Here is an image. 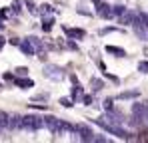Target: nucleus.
I'll return each instance as SVG.
<instances>
[{
  "instance_id": "1",
  "label": "nucleus",
  "mask_w": 148,
  "mask_h": 143,
  "mask_svg": "<svg viewBox=\"0 0 148 143\" xmlns=\"http://www.w3.org/2000/svg\"><path fill=\"white\" fill-rule=\"evenodd\" d=\"M146 113H148V109L144 103H134L132 105V119H130V123L136 125V127L146 125Z\"/></svg>"
},
{
  "instance_id": "2",
  "label": "nucleus",
  "mask_w": 148,
  "mask_h": 143,
  "mask_svg": "<svg viewBox=\"0 0 148 143\" xmlns=\"http://www.w3.org/2000/svg\"><path fill=\"white\" fill-rule=\"evenodd\" d=\"M42 127H44V121L38 115H26V117H22V129L36 131V129H42Z\"/></svg>"
},
{
  "instance_id": "3",
  "label": "nucleus",
  "mask_w": 148,
  "mask_h": 143,
  "mask_svg": "<svg viewBox=\"0 0 148 143\" xmlns=\"http://www.w3.org/2000/svg\"><path fill=\"white\" fill-rule=\"evenodd\" d=\"M96 123H98L104 131H108V133H112V135H116V137H120V139H128V133L124 131L120 125H110V123H104V121H100V119H96Z\"/></svg>"
},
{
  "instance_id": "4",
  "label": "nucleus",
  "mask_w": 148,
  "mask_h": 143,
  "mask_svg": "<svg viewBox=\"0 0 148 143\" xmlns=\"http://www.w3.org/2000/svg\"><path fill=\"white\" fill-rule=\"evenodd\" d=\"M74 133H78V139L82 141H94V131L88 125H74Z\"/></svg>"
},
{
  "instance_id": "5",
  "label": "nucleus",
  "mask_w": 148,
  "mask_h": 143,
  "mask_svg": "<svg viewBox=\"0 0 148 143\" xmlns=\"http://www.w3.org/2000/svg\"><path fill=\"white\" fill-rule=\"evenodd\" d=\"M44 121V127L48 129L50 133H54V135H60V119L54 117V115H46V117H42Z\"/></svg>"
},
{
  "instance_id": "6",
  "label": "nucleus",
  "mask_w": 148,
  "mask_h": 143,
  "mask_svg": "<svg viewBox=\"0 0 148 143\" xmlns=\"http://www.w3.org/2000/svg\"><path fill=\"white\" fill-rule=\"evenodd\" d=\"M44 76H46L48 80L60 82V80L64 78V72H62V68H58V66H52V64H48V66H44Z\"/></svg>"
},
{
  "instance_id": "7",
  "label": "nucleus",
  "mask_w": 148,
  "mask_h": 143,
  "mask_svg": "<svg viewBox=\"0 0 148 143\" xmlns=\"http://www.w3.org/2000/svg\"><path fill=\"white\" fill-rule=\"evenodd\" d=\"M138 20V12H128V10H124L122 14H120V24H136Z\"/></svg>"
},
{
  "instance_id": "8",
  "label": "nucleus",
  "mask_w": 148,
  "mask_h": 143,
  "mask_svg": "<svg viewBox=\"0 0 148 143\" xmlns=\"http://www.w3.org/2000/svg\"><path fill=\"white\" fill-rule=\"evenodd\" d=\"M96 12H98V16H102V18H112V16H114L112 6H108V4H104V2H98Z\"/></svg>"
},
{
  "instance_id": "9",
  "label": "nucleus",
  "mask_w": 148,
  "mask_h": 143,
  "mask_svg": "<svg viewBox=\"0 0 148 143\" xmlns=\"http://www.w3.org/2000/svg\"><path fill=\"white\" fill-rule=\"evenodd\" d=\"M64 32H66L68 38H78V40L86 36V32H84L82 28H64Z\"/></svg>"
},
{
  "instance_id": "10",
  "label": "nucleus",
  "mask_w": 148,
  "mask_h": 143,
  "mask_svg": "<svg viewBox=\"0 0 148 143\" xmlns=\"http://www.w3.org/2000/svg\"><path fill=\"white\" fill-rule=\"evenodd\" d=\"M8 129H22V117L20 115H8Z\"/></svg>"
},
{
  "instance_id": "11",
  "label": "nucleus",
  "mask_w": 148,
  "mask_h": 143,
  "mask_svg": "<svg viewBox=\"0 0 148 143\" xmlns=\"http://www.w3.org/2000/svg\"><path fill=\"white\" fill-rule=\"evenodd\" d=\"M18 48L22 50V54H26V56H34V54H36L34 46H32L28 40H22V42H18Z\"/></svg>"
},
{
  "instance_id": "12",
  "label": "nucleus",
  "mask_w": 148,
  "mask_h": 143,
  "mask_svg": "<svg viewBox=\"0 0 148 143\" xmlns=\"http://www.w3.org/2000/svg\"><path fill=\"white\" fill-rule=\"evenodd\" d=\"M106 52L112 54V56H116V58H124V56H126V52L118 46H106Z\"/></svg>"
},
{
  "instance_id": "13",
  "label": "nucleus",
  "mask_w": 148,
  "mask_h": 143,
  "mask_svg": "<svg viewBox=\"0 0 148 143\" xmlns=\"http://www.w3.org/2000/svg\"><path fill=\"white\" fill-rule=\"evenodd\" d=\"M16 86H20L22 90H28V88H32V86H34V82H32V80H28V78H22V80H16Z\"/></svg>"
},
{
  "instance_id": "14",
  "label": "nucleus",
  "mask_w": 148,
  "mask_h": 143,
  "mask_svg": "<svg viewBox=\"0 0 148 143\" xmlns=\"http://www.w3.org/2000/svg\"><path fill=\"white\" fill-rule=\"evenodd\" d=\"M136 28V34H138V38H142V40H148V28L146 26H134Z\"/></svg>"
},
{
  "instance_id": "15",
  "label": "nucleus",
  "mask_w": 148,
  "mask_h": 143,
  "mask_svg": "<svg viewBox=\"0 0 148 143\" xmlns=\"http://www.w3.org/2000/svg\"><path fill=\"white\" fill-rule=\"evenodd\" d=\"M0 129H8V113L0 111Z\"/></svg>"
},
{
  "instance_id": "16",
  "label": "nucleus",
  "mask_w": 148,
  "mask_h": 143,
  "mask_svg": "<svg viewBox=\"0 0 148 143\" xmlns=\"http://www.w3.org/2000/svg\"><path fill=\"white\" fill-rule=\"evenodd\" d=\"M118 97H120V99H132V97H138V92H136V90H132V92H122Z\"/></svg>"
},
{
  "instance_id": "17",
  "label": "nucleus",
  "mask_w": 148,
  "mask_h": 143,
  "mask_svg": "<svg viewBox=\"0 0 148 143\" xmlns=\"http://www.w3.org/2000/svg\"><path fill=\"white\" fill-rule=\"evenodd\" d=\"M82 88H80V86H78V84H74V90H72V99H80V97H82Z\"/></svg>"
},
{
  "instance_id": "18",
  "label": "nucleus",
  "mask_w": 148,
  "mask_h": 143,
  "mask_svg": "<svg viewBox=\"0 0 148 143\" xmlns=\"http://www.w3.org/2000/svg\"><path fill=\"white\" fill-rule=\"evenodd\" d=\"M32 46H34V50H42V42L38 40V38H34V36H30V38H26Z\"/></svg>"
},
{
  "instance_id": "19",
  "label": "nucleus",
  "mask_w": 148,
  "mask_h": 143,
  "mask_svg": "<svg viewBox=\"0 0 148 143\" xmlns=\"http://www.w3.org/2000/svg\"><path fill=\"white\" fill-rule=\"evenodd\" d=\"M90 86H92V90H94V92L102 90V82H100V80H96V78H92V80H90Z\"/></svg>"
},
{
  "instance_id": "20",
  "label": "nucleus",
  "mask_w": 148,
  "mask_h": 143,
  "mask_svg": "<svg viewBox=\"0 0 148 143\" xmlns=\"http://www.w3.org/2000/svg\"><path fill=\"white\" fill-rule=\"evenodd\" d=\"M80 99H82L84 105H92V103H94V97H92V95H82Z\"/></svg>"
},
{
  "instance_id": "21",
  "label": "nucleus",
  "mask_w": 148,
  "mask_h": 143,
  "mask_svg": "<svg viewBox=\"0 0 148 143\" xmlns=\"http://www.w3.org/2000/svg\"><path fill=\"white\" fill-rule=\"evenodd\" d=\"M138 72H142V74H148V62H146V60L138 64Z\"/></svg>"
},
{
  "instance_id": "22",
  "label": "nucleus",
  "mask_w": 148,
  "mask_h": 143,
  "mask_svg": "<svg viewBox=\"0 0 148 143\" xmlns=\"http://www.w3.org/2000/svg\"><path fill=\"white\" fill-rule=\"evenodd\" d=\"M124 10H126V8H124V6H120V4H118V6H112V12H114V14H118V16L122 14Z\"/></svg>"
},
{
  "instance_id": "23",
  "label": "nucleus",
  "mask_w": 148,
  "mask_h": 143,
  "mask_svg": "<svg viewBox=\"0 0 148 143\" xmlns=\"http://www.w3.org/2000/svg\"><path fill=\"white\" fill-rule=\"evenodd\" d=\"M60 103H62L64 107H70V105H72V99H70V97H62V99H60Z\"/></svg>"
},
{
  "instance_id": "24",
  "label": "nucleus",
  "mask_w": 148,
  "mask_h": 143,
  "mask_svg": "<svg viewBox=\"0 0 148 143\" xmlns=\"http://www.w3.org/2000/svg\"><path fill=\"white\" fill-rule=\"evenodd\" d=\"M104 109H106V111L114 109V107H112V99H104Z\"/></svg>"
},
{
  "instance_id": "25",
  "label": "nucleus",
  "mask_w": 148,
  "mask_h": 143,
  "mask_svg": "<svg viewBox=\"0 0 148 143\" xmlns=\"http://www.w3.org/2000/svg\"><path fill=\"white\" fill-rule=\"evenodd\" d=\"M12 10H14L16 14L20 12V2H18V0H14V2H12Z\"/></svg>"
},
{
  "instance_id": "26",
  "label": "nucleus",
  "mask_w": 148,
  "mask_h": 143,
  "mask_svg": "<svg viewBox=\"0 0 148 143\" xmlns=\"http://www.w3.org/2000/svg\"><path fill=\"white\" fill-rule=\"evenodd\" d=\"M94 141H98V143H106V141H108V137H102V135H96V133H94Z\"/></svg>"
},
{
  "instance_id": "27",
  "label": "nucleus",
  "mask_w": 148,
  "mask_h": 143,
  "mask_svg": "<svg viewBox=\"0 0 148 143\" xmlns=\"http://www.w3.org/2000/svg\"><path fill=\"white\" fill-rule=\"evenodd\" d=\"M16 74H18V76H26V74H28V68H24V66H22V68H16Z\"/></svg>"
},
{
  "instance_id": "28",
  "label": "nucleus",
  "mask_w": 148,
  "mask_h": 143,
  "mask_svg": "<svg viewBox=\"0 0 148 143\" xmlns=\"http://www.w3.org/2000/svg\"><path fill=\"white\" fill-rule=\"evenodd\" d=\"M42 28H44V30H46V32H48L50 28H52V20H46V22L42 24Z\"/></svg>"
},
{
  "instance_id": "29",
  "label": "nucleus",
  "mask_w": 148,
  "mask_h": 143,
  "mask_svg": "<svg viewBox=\"0 0 148 143\" xmlns=\"http://www.w3.org/2000/svg\"><path fill=\"white\" fill-rule=\"evenodd\" d=\"M40 8H42V10H40V12H42V14H44V12H50V6H48V4H42V6H40Z\"/></svg>"
},
{
  "instance_id": "30",
  "label": "nucleus",
  "mask_w": 148,
  "mask_h": 143,
  "mask_svg": "<svg viewBox=\"0 0 148 143\" xmlns=\"http://www.w3.org/2000/svg\"><path fill=\"white\" fill-rule=\"evenodd\" d=\"M4 44H6V40H4V38L0 36V50H2V46H4Z\"/></svg>"
}]
</instances>
